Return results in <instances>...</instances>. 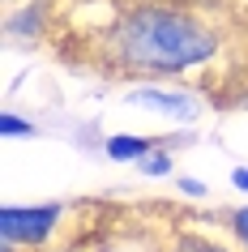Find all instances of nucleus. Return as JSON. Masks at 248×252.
<instances>
[{
  "label": "nucleus",
  "instance_id": "f257e3e1",
  "mask_svg": "<svg viewBox=\"0 0 248 252\" xmlns=\"http://www.w3.org/2000/svg\"><path fill=\"white\" fill-rule=\"evenodd\" d=\"M94 52L120 77L188 86V77H201L222 60V30L201 9L176 0H137L107 22Z\"/></svg>",
  "mask_w": 248,
  "mask_h": 252
},
{
  "label": "nucleus",
  "instance_id": "1a4fd4ad",
  "mask_svg": "<svg viewBox=\"0 0 248 252\" xmlns=\"http://www.w3.org/2000/svg\"><path fill=\"white\" fill-rule=\"evenodd\" d=\"M0 133L4 137H39V124L17 111H0Z\"/></svg>",
  "mask_w": 248,
  "mask_h": 252
},
{
  "label": "nucleus",
  "instance_id": "423d86ee",
  "mask_svg": "<svg viewBox=\"0 0 248 252\" xmlns=\"http://www.w3.org/2000/svg\"><path fill=\"white\" fill-rule=\"evenodd\" d=\"M163 252H240L235 244H227V239L210 235V231H176V235L163 244Z\"/></svg>",
  "mask_w": 248,
  "mask_h": 252
},
{
  "label": "nucleus",
  "instance_id": "f03ea898",
  "mask_svg": "<svg viewBox=\"0 0 248 252\" xmlns=\"http://www.w3.org/2000/svg\"><path fill=\"white\" fill-rule=\"evenodd\" d=\"M124 107L154 111V116L171 120L176 128H197V120L206 116V98L184 81H133L124 90Z\"/></svg>",
  "mask_w": 248,
  "mask_h": 252
},
{
  "label": "nucleus",
  "instance_id": "0eeeda50",
  "mask_svg": "<svg viewBox=\"0 0 248 252\" xmlns=\"http://www.w3.org/2000/svg\"><path fill=\"white\" fill-rule=\"evenodd\" d=\"M218 222L222 231H227V239H231L240 252H248V201L244 205H227V210H218Z\"/></svg>",
  "mask_w": 248,
  "mask_h": 252
},
{
  "label": "nucleus",
  "instance_id": "7ed1b4c3",
  "mask_svg": "<svg viewBox=\"0 0 248 252\" xmlns=\"http://www.w3.org/2000/svg\"><path fill=\"white\" fill-rule=\"evenodd\" d=\"M65 222V205L60 201H43V205H4L0 210V239L17 244L26 252H39L43 244H52L56 231Z\"/></svg>",
  "mask_w": 248,
  "mask_h": 252
},
{
  "label": "nucleus",
  "instance_id": "9b49d317",
  "mask_svg": "<svg viewBox=\"0 0 248 252\" xmlns=\"http://www.w3.org/2000/svg\"><path fill=\"white\" fill-rule=\"evenodd\" d=\"M158 141L176 154V150H184V146H197V141H201V133H197V128H176L171 137H158Z\"/></svg>",
  "mask_w": 248,
  "mask_h": 252
},
{
  "label": "nucleus",
  "instance_id": "f8f14e48",
  "mask_svg": "<svg viewBox=\"0 0 248 252\" xmlns=\"http://www.w3.org/2000/svg\"><path fill=\"white\" fill-rule=\"evenodd\" d=\"M231 188L235 192H248V167H235L231 171Z\"/></svg>",
  "mask_w": 248,
  "mask_h": 252
},
{
  "label": "nucleus",
  "instance_id": "39448f33",
  "mask_svg": "<svg viewBox=\"0 0 248 252\" xmlns=\"http://www.w3.org/2000/svg\"><path fill=\"white\" fill-rule=\"evenodd\" d=\"M158 146H163L158 137H137V133H111V137L103 141V158H111V162H133V167H137V162H142V158H150V154H154Z\"/></svg>",
  "mask_w": 248,
  "mask_h": 252
},
{
  "label": "nucleus",
  "instance_id": "9d476101",
  "mask_svg": "<svg viewBox=\"0 0 248 252\" xmlns=\"http://www.w3.org/2000/svg\"><path fill=\"white\" fill-rule=\"evenodd\" d=\"M176 188H180L188 201H206V192H210V184L197 180V175H176Z\"/></svg>",
  "mask_w": 248,
  "mask_h": 252
},
{
  "label": "nucleus",
  "instance_id": "ddd939ff",
  "mask_svg": "<svg viewBox=\"0 0 248 252\" xmlns=\"http://www.w3.org/2000/svg\"><path fill=\"white\" fill-rule=\"evenodd\" d=\"M4 4H17V0H4Z\"/></svg>",
  "mask_w": 248,
  "mask_h": 252
},
{
  "label": "nucleus",
  "instance_id": "20e7f679",
  "mask_svg": "<svg viewBox=\"0 0 248 252\" xmlns=\"http://www.w3.org/2000/svg\"><path fill=\"white\" fill-rule=\"evenodd\" d=\"M52 26V0H26V4H9L4 13V39L9 43H39Z\"/></svg>",
  "mask_w": 248,
  "mask_h": 252
},
{
  "label": "nucleus",
  "instance_id": "6e6552de",
  "mask_svg": "<svg viewBox=\"0 0 248 252\" xmlns=\"http://www.w3.org/2000/svg\"><path fill=\"white\" fill-rule=\"evenodd\" d=\"M137 171H142L145 180H171V175H176V154H171L167 146H158L150 158L137 162Z\"/></svg>",
  "mask_w": 248,
  "mask_h": 252
}]
</instances>
